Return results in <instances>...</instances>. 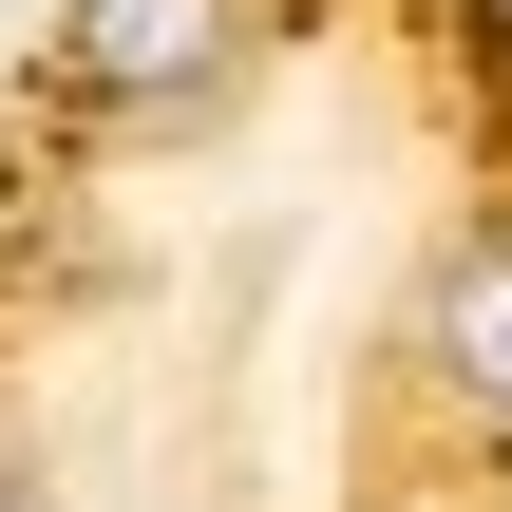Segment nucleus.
I'll use <instances>...</instances> for the list:
<instances>
[{
  "label": "nucleus",
  "mask_w": 512,
  "mask_h": 512,
  "mask_svg": "<svg viewBox=\"0 0 512 512\" xmlns=\"http://www.w3.org/2000/svg\"><path fill=\"white\" fill-rule=\"evenodd\" d=\"M57 76L76 95H209L228 76V0H76Z\"/></svg>",
  "instance_id": "f257e3e1"
},
{
  "label": "nucleus",
  "mask_w": 512,
  "mask_h": 512,
  "mask_svg": "<svg viewBox=\"0 0 512 512\" xmlns=\"http://www.w3.org/2000/svg\"><path fill=\"white\" fill-rule=\"evenodd\" d=\"M437 342H456V380H475V399L512 418V247H494V266H456V304H437Z\"/></svg>",
  "instance_id": "f03ea898"
},
{
  "label": "nucleus",
  "mask_w": 512,
  "mask_h": 512,
  "mask_svg": "<svg viewBox=\"0 0 512 512\" xmlns=\"http://www.w3.org/2000/svg\"><path fill=\"white\" fill-rule=\"evenodd\" d=\"M0 512H38V494H19V475H0Z\"/></svg>",
  "instance_id": "7ed1b4c3"
}]
</instances>
